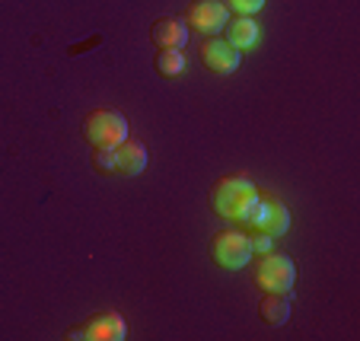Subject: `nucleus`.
Segmentation results:
<instances>
[{
	"instance_id": "obj_1",
	"label": "nucleus",
	"mask_w": 360,
	"mask_h": 341,
	"mask_svg": "<svg viewBox=\"0 0 360 341\" xmlns=\"http://www.w3.org/2000/svg\"><path fill=\"white\" fill-rule=\"evenodd\" d=\"M259 195L255 182L245 176H224L214 182L211 188V207L226 220H239L245 214V207L252 205V198Z\"/></svg>"
},
{
	"instance_id": "obj_2",
	"label": "nucleus",
	"mask_w": 360,
	"mask_h": 341,
	"mask_svg": "<svg viewBox=\"0 0 360 341\" xmlns=\"http://www.w3.org/2000/svg\"><path fill=\"white\" fill-rule=\"evenodd\" d=\"M239 224L252 226V230H262L268 236H284L290 230V211L278 195H255L252 205L245 207V214L239 217Z\"/></svg>"
},
{
	"instance_id": "obj_3",
	"label": "nucleus",
	"mask_w": 360,
	"mask_h": 341,
	"mask_svg": "<svg viewBox=\"0 0 360 341\" xmlns=\"http://www.w3.org/2000/svg\"><path fill=\"white\" fill-rule=\"evenodd\" d=\"M293 281H297V265L290 255L284 252H259V265H255V284L271 294H290Z\"/></svg>"
},
{
	"instance_id": "obj_4",
	"label": "nucleus",
	"mask_w": 360,
	"mask_h": 341,
	"mask_svg": "<svg viewBox=\"0 0 360 341\" xmlns=\"http://www.w3.org/2000/svg\"><path fill=\"white\" fill-rule=\"evenodd\" d=\"M83 134L93 147H118L128 137V118L112 109H96L83 118Z\"/></svg>"
},
{
	"instance_id": "obj_5",
	"label": "nucleus",
	"mask_w": 360,
	"mask_h": 341,
	"mask_svg": "<svg viewBox=\"0 0 360 341\" xmlns=\"http://www.w3.org/2000/svg\"><path fill=\"white\" fill-rule=\"evenodd\" d=\"M252 243H249V233L243 230H224L211 239V259L217 262L220 268L226 271H239L252 262Z\"/></svg>"
},
{
	"instance_id": "obj_6",
	"label": "nucleus",
	"mask_w": 360,
	"mask_h": 341,
	"mask_svg": "<svg viewBox=\"0 0 360 341\" xmlns=\"http://www.w3.org/2000/svg\"><path fill=\"white\" fill-rule=\"evenodd\" d=\"M128 335L124 319L115 309H105V313H96L93 319L80 322L68 332V338H80V341H122Z\"/></svg>"
},
{
	"instance_id": "obj_7",
	"label": "nucleus",
	"mask_w": 360,
	"mask_h": 341,
	"mask_svg": "<svg viewBox=\"0 0 360 341\" xmlns=\"http://www.w3.org/2000/svg\"><path fill=\"white\" fill-rule=\"evenodd\" d=\"M226 20H230V10L224 7V0H191L188 10H185V26L198 29L204 35L220 32Z\"/></svg>"
},
{
	"instance_id": "obj_8",
	"label": "nucleus",
	"mask_w": 360,
	"mask_h": 341,
	"mask_svg": "<svg viewBox=\"0 0 360 341\" xmlns=\"http://www.w3.org/2000/svg\"><path fill=\"white\" fill-rule=\"evenodd\" d=\"M198 58L214 74H233L243 61V51H236L226 39H204L201 48H198Z\"/></svg>"
},
{
	"instance_id": "obj_9",
	"label": "nucleus",
	"mask_w": 360,
	"mask_h": 341,
	"mask_svg": "<svg viewBox=\"0 0 360 341\" xmlns=\"http://www.w3.org/2000/svg\"><path fill=\"white\" fill-rule=\"evenodd\" d=\"M150 39L157 41L160 48H172V51H182L188 45V26H185L182 16H163L150 26Z\"/></svg>"
},
{
	"instance_id": "obj_10",
	"label": "nucleus",
	"mask_w": 360,
	"mask_h": 341,
	"mask_svg": "<svg viewBox=\"0 0 360 341\" xmlns=\"http://www.w3.org/2000/svg\"><path fill=\"white\" fill-rule=\"evenodd\" d=\"M147 169V147L134 137H124L115 147V172L122 176H141Z\"/></svg>"
},
{
	"instance_id": "obj_11",
	"label": "nucleus",
	"mask_w": 360,
	"mask_h": 341,
	"mask_svg": "<svg viewBox=\"0 0 360 341\" xmlns=\"http://www.w3.org/2000/svg\"><path fill=\"white\" fill-rule=\"evenodd\" d=\"M224 32H226V41L236 51H245V48H252L259 41V22L252 20V16H233V20H226Z\"/></svg>"
},
{
	"instance_id": "obj_12",
	"label": "nucleus",
	"mask_w": 360,
	"mask_h": 341,
	"mask_svg": "<svg viewBox=\"0 0 360 341\" xmlns=\"http://www.w3.org/2000/svg\"><path fill=\"white\" fill-rule=\"evenodd\" d=\"M259 316L268 326H284V322L290 319V297L265 290V297L259 300Z\"/></svg>"
},
{
	"instance_id": "obj_13",
	"label": "nucleus",
	"mask_w": 360,
	"mask_h": 341,
	"mask_svg": "<svg viewBox=\"0 0 360 341\" xmlns=\"http://www.w3.org/2000/svg\"><path fill=\"white\" fill-rule=\"evenodd\" d=\"M157 70L163 77H179L185 70V55L182 51H172V48H163L157 55Z\"/></svg>"
},
{
	"instance_id": "obj_14",
	"label": "nucleus",
	"mask_w": 360,
	"mask_h": 341,
	"mask_svg": "<svg viewBox=\"0 0 360 341\" xmlns=\"http://www.w3.org/2000/svg\"><path fill=\"white\" fill-rule=\"evenodd\" d=\"M224 7L233 10L236 16H252L265 7V0H224Z\"/></svg>"
},
{
	"instance_id": "obj_15",
	"label": "nucleus",
	"mask_w": 360,
	"mask_h": 341,
	"mask_svg": "<svg viewBox=\"0 0 360 341\" xmlns=\"http://www.w3.org/2000/svg\"><path fill=\"white\" fill-rule=\"evenodd\" d=\"M96 169H115V147H96Z\"/></svg>"
},
{
	"instance_id": "obj_16",
	"label": "nucleus",
	"mask_w": 360,
	"mask_h": 341,
	"mask_svg": "<svg viewBox=\"0 0 360 341\" xmlns=\"http://www.w3.org/2000/svg\"><path fill=\"white\" fill-rule=\"evenodd\" d=\"M271 239L274 236H268V233H262V230H255L249 236V243H252V252H268L271 249Z\"/></svg>"
}]
</instances>
